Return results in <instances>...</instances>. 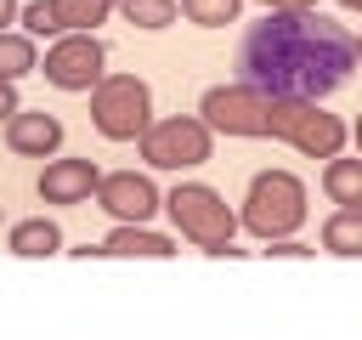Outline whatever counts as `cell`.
Instances as JSON below:
<instances>
[{"label": "cell", "mask_w": 362, "mask_h": 340, "mask_svg": "<svg viewBox=\"0 0 362 340\" xmlns=\"http://www.w3.org/2000/svg\"><path fill=\"white\" fill-rule=\"evenodd\" d=\"M6 23H17V0H0V28Z\"/></svg>", "instance_id": "23"}, {"label": "cell", "mask_w": 362, "mask_h": 340, "mask_svg": "<svg viewBox=\"0 0 362 340\" xmlns=\"http://www.w3.org/2000/svg\"><path fill=\"white\" fill-rule=\"evenodd\" d=\"M6 249H11V255H28V261L57 255V249H62V227H57L51 215H28V221H17V227H11Z\"/></svg>", "instance_id": "14"}, {"label": "cell", "mask_w": 362, "mask_h": 340, "mask_svg": "<svg viewBox=\"0 0 362 340\" xmlns=\"http://www.w3.org/2000/svg\"><path fill=\"white\" fill-rule=\"evenodd\" d=\"M356 68V34L317 6L305 11H266L260 23L243 28L238 40V79L255 85L260 96H294V102H322L339 91Z\"/></svg>", "instance_id": "1"}, {"label": "cell", "mask_w": 362, "mask_h": 340, "mask_svg": "<svg viewBox=\"0 0 362 340\" xmlns=\"http://www.w3.org/2000/svg\"><path fill=\"white\" fill-rule=\"evenodd\" d=\"M356 153H362V119H356Z\"/></svg>", "instance_id": "25"}, {"label": "cell", "mask_w": 362, "mask_h": 340, "mask_svg": "<svg viewBox=\"0 0 362 340\" xmlns=\"http://www.w3.org/2000/svg\"><path fill=\"white\" fill-rule=\"evenodd\" d=\"M266 11H305V6H317V0H260Z\"/></svg>", "instance_id": "22"}, {"label": "cell", "mask_w": 362, "mask_h": 340, "mask_svg": "<svg viewBox=\"0 0 362 340\" xmlns=\"http://www.w3.org/2000/svg\"><path fill=\"white\" fill-rule=\"evenodd\" d=\"M102 62H107V45L90 28H68V34H57V45L45 51L40 68L57 91H90L102 79Z\"/></svg>", "instance_id": "8"}, {"label": "cell", "mask_w": 362, "mask_h": 340, "mask_svg": "<svg viewBox=\"0 0 362 340\" xmlns=\"http://www.w3.org/2000/svg\"><path fill=\"white\" fill-rule=\"evenodd\" d=\"M356 62H362V40H356Z\"/></svg>", "instance_id": "26"}, {"label": "cell", "mask_w": 362, "mask_h": 340, "mask_svg": "<svg viewBox=\"0 0 362 340\" xmlns=\"http://www.w3.org/2000/svg\"><path fill=\"white\" fill-rule=\"evenodd\" d=\"M119 0H28V6H17V23L28 28V34H68V28H96L107 11H113Z\"/></svg>", "instance_id": "9"}, {"label": "cell", "mask_w": 362, "mask_h": 340, "mask_svg": "<svg viewBox=\"0 0 362 340\" xmlns=\"http://www.w3.org/2000/svg\"><path fill=\"white\" fill-rule=\"evenodd\" d=\"M119 11H124V23H136V28H170V23L181 17L175 0H119Z\"/></svg>", "instance_id": "18"}, {"label": "cell", "mask_w": 362, "mask_h": 340, "mask_svg": "<svg viewBox=\"0 0 362 340\" xmlns=\"http://www.w3.org/2000/svg\"><path fill=\"white\" fill-rule=\"evenodd\" d=\"M339 6H345V11H362V0H339Z\"/></svg>", "instance_id": "24"}, {"label": "cell", "mask_w": 362, "mask_h": 340, "mask_svg": "<svg viewBox=\"0 0 362 340\" xmlns=\"http://www.w3.org/2000/svg\"><path fill=\"white\" fill-rule=\"evenodd\" d=\"M322 249H328V255H362V210L339 204V210L322 221Z\"/></svg>", "instance_id": "16"}, {"label": "cell", "mask_w": 362, "mask_h": 340, "mask_svg": "<svg viewBox=\"0 0 362 340\" xmlns=\"http://www.w3.org/2000/svg\"><path fill=\"white\" fill-rule=\"evenodd\" d=\"M90 198H96L113 221H147V215L164 204L158 187H153V176H136V170H107Z\"/></svg>", "instance_id": "10"}, {"label": "cell", "mask_w": 362, "mask_h": 340, "mask_svg": "<svg viewBox=\"0 0 362 340\" xmlns=\"http://www.w3.org/2000/svg\"><path fill=\"white\" fill-rule=\"evenodd\" d=\"M198 119L221 136H272V96H260L255 85H209L198 102Z\"/></svg>", "instance_id": "5"}, {"label": "cell", "mask_w": 362, "mask_h": 340, "mask_svg": "<svg viewBox=\"0 0 362 340\" xmlns=\"http://www.w3.org/2000/svg\"><path fill=\"white\" fill-rule=\"evenodd\" d=\"M96 255H153V261H170L175 244H170L164 232H153L147 221H119V227L96 244Z\"/></svg>", "instance_id": "13"}, {"label": "cell", "mask_w": 362, "mask_h": 340, "mask_svg": "<svg viewBox=\"0 0 362 340\" xmlns=\"http://www.w3.org/2000/svg\"><path fill=\"white\" fill-rule=\"evenodd\" d=\"M17 113V79H0V119Z\"/></svg>", "instance_id": "21"}, {"label": "cell", "mask_w": 362, "mask_h": 340, "mask_svg": "<svg viewBox=\"0 0 362 340\" xmlns=\"http://www.w3.org/2000/svg\"><path fill=\"white\" fill-rule=\"evenodd\" d=\"M141 159L153 170H192L209 159V125L192 119V113H170V119H153L141 136Z\"/></svg>", "instance_id": "7"}, {"label": "cell", "mask_w": 362, "mask_h": 340, "mask_svg": "<svg viewBox=\"0 0 362 340\" xmlns=\"http://www.w3.org/2000/svg\"><path fill=\"white\" fill-rule=\"evenodd\" d=\"M96 181H102V170L90 159H51L40 170V198L45 204H85L96 193Z\"/></svg>", "instance_id": "12"}, {"label": "cell", "mask_w": 362, "mask_h": 340, "mask_svg": "<svg viewBox=\"0 0 362 340\" xmlns=\"http://www.w3.org/2000/svg\"><path fill=\"white\" fill-rule=\"evenodd\" d=\"M90 125L107 142H136L153 125V91L136 74H102L90 85Z\"/></svg>", "instance_id": "3"}, {"label": "cell", "mask_w": 362, "mask_h": 340, "mask_svg": "<svg viewBox=\"0 0 362 340\" xmlns=\"http://www.w3.org/2000/svg\"><path fill=\"white\" fill-rule=\"evenodd\" d=\"M6 147L11 153H28V159H45L62 147V119L45 113V108H17L6 113Z\"/></svg>", "instance_id": "11"}, {"label": "cell", "mask_w": 362, "mask_h": 340, "mask_svg": "<svg viewBox=\"0 0 362 340\" xmlns=\"http://www.w3.org/2000/svg\"><path fill=\"white\" fill-rule=\"evenodd\" d=\"M28 68H40V57H34V34H11V28H0V79H23Z\"/></svg>", "instance_id": "17"}, {"label": "cell", "mask_w": 362, "mask_h": 340, "mask_svg": "<svg viewBox=\"0 0 362 340\" xmlns=\"http://www.w3.org/2000/svg\"><path fill=\"white\" fill-rule=\"evenodd\" d=\"M181 11H187V23H198V28H226V23H238L243 0H181Z\"/></svg>", "instance_id": "19"}, {"label": "cell", "mask_w": 362, "mask_h": 340, "mask_svg": "<svg viewBox=\"0 0 362 340\" xmlns=\"http://www.w3.org/2000/svg\"><path fill=\"white\" fill-rule=\"evenodd\" d=\"M322 193H328L334 204H351V210H362V153H356V159H339V153H328Z\"/></svg>", "instance_id": "15"}, {"label": "cell", "mask_w": 362, "mask_h": 340, "mask_svg": "<svg viewBox=\"0 0 362 340\" xmlns=\"http://www.w3.org/2000/svg\"><path fill=\"white\" fill-rule=\"evenodd\" d=\"M164 210H170V221L181 227V238L204 244L209 255H238V249H232L238 215L226 210V198H221L215 187H204V181H175V187L164 193Z\"/></svg>", "instance_id": "2"}, {"label": "cell", "mask_w": 362, "mask_h": 340, "mask_svg": "<svg viewBox=\"0 0 362 340\" xmlns=\"http://www.w3.org/2000/svg\"><path fill=\"white\" fill-rule=\"evenodd\" d=\"M266 255H277V261H305V255H317V249L300 244V238H266Z\"/></svg>", "instance_id": "20"}, {"label": "cell", "mask_w": 362, "mask_h": 340, "mask_svg": "<svg viewBox=\"0 0 362 340\" xmlns=\"http://www.w3.org/2000/svg\"><path fill=\"white\" fill-rule=\"evenodd\" d=\"M272 136L311 153V159H328V153L345 147L339 113H322L317 102H294V96H272Z\"/></svg>", "instance_id": "6"}, {"label": "cell", "mask_w": 362, "mask_h": 340, "mask_svg": "<svg viewBox=\"0 0 362 340\" xmlns=\"http://www.w3.org/2000/svg\"><path fill=\"white\" fill-rule=\"evenodd\" d=\"M305 221V187L288 170H260L243 193V227L255 238H288Z\"/></svg>", "instance_id": "4"}]
</instances>
